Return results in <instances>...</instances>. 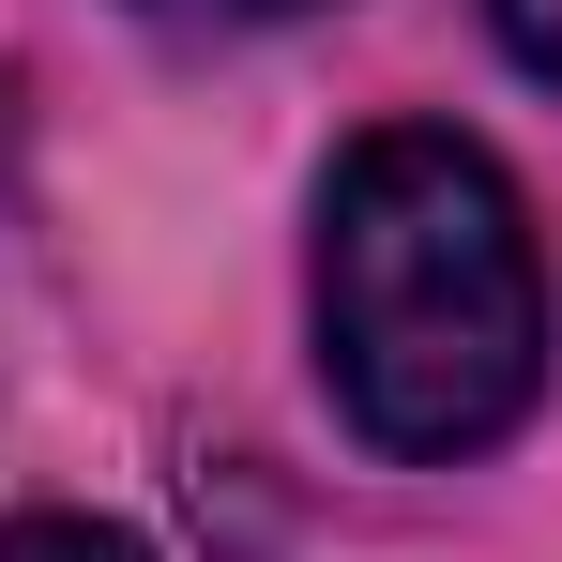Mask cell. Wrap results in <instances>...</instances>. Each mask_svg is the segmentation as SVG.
Listing matches in <instances>:
<instances>
[{"instance_id":"cell-4","label":"cell","mask_w":562,"mask_h":562,"mask_svg":"<svg viewBox=\"0 0 562 562\" xmlns=\"http://www.w3.org/2000/svg\"><path fill=\"white\" fill-rule=\"evenodd\" d=\"M502 46H517V61L562 92V0H502Z\"/></svg>"},{"instance_id":"cell-2","label":"cell","mask_w":562,"mask_h":562,"mask_svg":"<svg viewBox=\"0 0 562 562\" xmlns=\"http://www.w3.org/2000/svg\"><path fill=\"white\" fill-rule=\"evenodd\" d=\"M0 562H137V532H106V517H15Z\"/></svg>"},{"instance_id":"cell-1","label":"cell","mask_w":562,"mask_h":562,"mask_svg":"<svg viewBox=\"0 0 562 562\" xmlns=\"http://www.w3.org/2000/svg\"><path fill=\"white\" fill-rule=\"evenodd\" d=\"M319 380L380 457H486L548 380V259L517 183L441 137L380 122L319 198Z\"/></svg>"},{"instance_id":"cell-3","label":"cell","mask_w":562,"mask_h":562,"mask_svg":"<svg viewBox=\"0 0 562 562\" xmlns=\"http://www.w3.org/2000/svg\"><path fill=\"white\" fill-rule=\"evenodd\" d=\"M153 31H274V15H304V0H137Z\"/></svg>"}]
</instances>
